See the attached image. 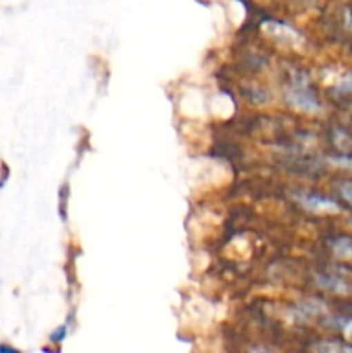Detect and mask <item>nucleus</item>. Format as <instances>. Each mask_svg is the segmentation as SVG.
Wrapping results in <instances>:
<instances>
[{
  "label": "nucleus",
  "instance_id": "423d86ee",
  "mask_svg": "<svg viewBox=\"0 0 352 353\" xmlns=\"http://www.w3.org/2000/svg\"><path fill=\"white\" fill-rule=\"evenodd\" d=\"M338 90H342V92H345V93H351L352 95V72H349V74L345 76L344 81L338 85Z\"/></svg>",
  "mask_w": 352,
  "mask_h": 353
},
{
  "label": "nucleus",
  "instance_id": "6e6552de",
  "mask_svg": "<svg viewBox=\"0 0 352 353\" xmlns=\"http://www.w3.org/2000/svg\"><path fill=\"white\" fill-rule=\"evenodd\" d=\"M254 353H266V352H259V350H257V352H254Z\"/></svg>",
  "mask_w": 352,
  "mask_h": 353
},
{
  "label": "nucleus",
  "instance_id": "f257e3e1",
  "mask_svg": "<svg viewBox=\"0 0 352 353\" xmlns=\"http://www.w3.org/2000/svg\"><path fill=\"white\" fill-rule=\"evenodd\" d=\"M286 100H289V103L292 107L306 110V112H314V110L320 109V102H317L316 95H314L313 90L306 83H297V85H293L286 92Z\"/></svg>",
  "mask_w": 352,
  "mask_h": 353
},
{
  "label": "nucleus",
  "instance_id": "20e7f679",
  "mask_svg": "<svg viewBox=\"0 0 352 353\" xmlns=\"http://www.w3.org/2000/svg\"><path fill=\"white\" fill-rule=\"evenodd\" d=\"M320 285L323 286V288L330 290V292H337V293H347L349 292V286L347 283L342 281L340 278H337V276H320Z\"/></svg>",
  "mask_w": 352,
  "mask_h": 353
},
{
  "label": "nucleus",
  "instance_id": "f03ea898",
  "mask_svg": "<svg viewBox=\"0 0 352 353\" xmlns=\"http://www.w3.org/2000/svg\"><path fill=\"white\" fill-rule=\"evenodd\" d=\"M299 202L306 207L311 212H337L338 203L333 202L330 199H324V196L320 195H300L297 196Z\"/></svg>",
  "mask_w": 352,
  "mask_h": 353
},
{
  "label": "nucleus",
  "instance_id": "1a4fd4ad",
  "mask_svg": "<svg viewBox=\"0 0 352 353\" xmlns=\"http://www.w3.org/2000/svg\"><path fill=\"white\" fill-rule=\"evenodd\" d=\"M351 26H352V19H351Z\"/></svg>",
  "mask_w": 352,
  "mask_h": 353
},
{
  "label": "nucleus",
  "instance_id": "39448f33",
  "mask_svg": "<svg viewBox=\"0 0 352 353\" xmlns=\"http://www.w3.org/2000/svg\"><path fill=\"white\" fill-rule=\"evenodd\" d=\"M338 190H340L342 199H344L345 202L351 203V205H352V181H351V179H347V181L340 183Z\"/></svg>",
  "mask_w": 352,
  "mask_h": 353
},
{
  "label": "nucleus",
  "instance_id": "7ed1b4c3",
  "mask_svg": "<svg viewBox=\"0 0 352 353\" xmlns=\"http://www.w3.org/2000/svg\"><path fill=\"white\" fill-rule=\"evenodd\" d=\"M331 250L337 255L338 259H344V261L352 262V238L349 236H340L333 241L331 245Z\"/></svg>",
  "mask_w": 352,
  "mask_h": 353
},
{
  "label": "nucleus",
  "instance_id": "0eeeda50",
  "mask_svg": "<svg viewBox=\"0 0 352 353\" xmlns=\"http://www.w3.org/2000/svg\"><path fill=\"white\" fill-rule=\"evenodd\" d=\"M344 331H345V333L352 334V321H345V323H344Z\"/></svg>",
  "mask_w": 352,
  "mask_h": 353
}]
</instances>
